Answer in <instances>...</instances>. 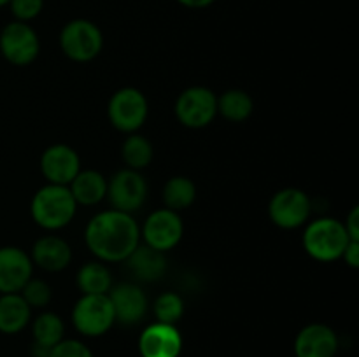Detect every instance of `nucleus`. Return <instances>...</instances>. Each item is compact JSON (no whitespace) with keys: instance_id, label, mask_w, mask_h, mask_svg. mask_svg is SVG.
Returning <instances> with one entry per match:
<instances>
[{"instance_id":"nucleus-33","label":"nucleus","mask_w":359,"mask_h":357,"mask_svg":"<svg viewBox=\"0 0 359 357\" xmlns=\"http://www.w3.org/2000/svg\"><path fill=\"white\" fill-rule=\"evenodd\" d=\"M9 2H11V0H0V7L6 6V4H9Z\"/></svg>"},{"instance_id":"nucleus-24","label":"nucleus","mask_w":359,"mask_h":357,"mask_svg":"<svg viewBox=\"0 0 359 357\" xmlns=\"http://www.w3.org/2000/svg\"><path fill=\"white\" fill-rule=\"evenodd\" d=\"M153 144L139 133H130L121 146V156L126 163V168L137 172L149 167V163L153 161Z\"/></svg>"},{"instance_id":"nucleus-14","label":"nucleus","mask_w":359,"mask_h":357,"mask_svg":"<svg viewBox=\"0 0 359 357\" xmlns=\"http://www.w3.org/2000/svg\"><path fill=\"white\" fill-rule=\"evenodd\" d=\"M112 303L116 322L123 326L139 324L147 314V296L135 284H119L107 293Z\"/></svg>"},{"instance_id":"nucleus-17","label":"nucleus","mask_w":359,"mask_h":357,"mask_svg":"<svg viewBox=\"0 0 359 357\" xmlns=\"http://www.w3.org/2000/svg\"><path fill=\"white\" fill-rule=\"evenodd\" d=\"M30 259L34 265L46 272H62L72 261V248L63 238L48 234L35 241Z\"/></svg>"},{"instance_id":"nucleus-27","label":"nucleus","mask_w":359,"mask_h":357,"mask_svg":"<svg viewBox=\"0 0 359 357\" xmlns=\"http://www.w3.org/2000/svg\"><path fill=\"white\" fill-rule=\"evenodd\" d=\"M20 294L23 296V300L27 301L30 308H44L48 307L49 301H51L53 289L46 280L34 279V276H32V279L25 284V287L21 289Z\"/></svg>"},{"instance_id":"nucleus-22","label":"nucleus","mask_w":359,"mask_h":357,"mask_svg":"<svg viewBox=\"0 0 359 357\" xmlns=\"http://www.w3.org/2000/svg\"><path fill=\"white\" fill-rule=\"evenodd\" d=\"M77 287L83 294H107L112 287L111 272L100 261L86 262L77 272Z\"/></svg>"},{"instance_id":"nucleus-26","label":"nucleus","mask_w":359,"mask_h":357,"mask_svg":"<svg viewBox=\"0 0 359 357\" xmlns=\"http://www.w3.org/2000/svg\"><path fill=\"white\" fill-rule=\"evenodd\" d=\"M153 310L156 322L175 326V322L181 321L184 315V301L177 293H163L156 298Z\"/></svg>"},{"instance_id":"nucleus-23","label":"nucleus","mask_w":359,"mask_h":357,"mask_svg":"<svg viewBox=\"0 0 359 357\" xmlns=\"http://www.w3.org/2000/svg\"><path fill=\"white\" fill-rule=\"evenodd\" d=\"M252 98L242 90H228L217 98V112L231 122H242L252 114Z\"/></svg>"},{"instance_id":"nucleus-25","label":"nucleus","mask_w":359,"mask_h":357,"mask_svg":"<svg viewBox=\"0 0 359 357\" xmlns=\"http://www.w3.org/2000/svg\"><path fill=\"white\" fill-rule=\"evenodd\" d=\"M63 332H65V326H63L62 317L53 314V312L41 314L34 321V326H32L34 343L48 346V349H53V346L62 342Z\"/></svg>"},{"instance_id":"nucleus-8","label":"nucleus","mask_w":359,"mask_h":357,"mask_svg":"<svg viewBox=\"0 0 359 357\" xmlns=\"http://www.w3.org/2000/svg\"><path fill=\"white\" fill-rule=\"evenodd\" d=\"M269 216L276 226L283 230H297L304 226L311 216V198L302 189H280L270 200Z\"/></svg>"},{"instance_id":"nucleus-15","label":"nucleus","mask_w":359,"mask_h":357,"mask_svg":"<svg viewBox=\"0 0 359 357\" xmlns=\"http://www.w3.org/2000/svg\"><path fill=\"white\" fill-rule=\"evenodd\" d=\"M181 350L182 336L174 324L154 322L144 329L139 338L142 357H179Z\"/></svg>"},{"instance_id":"nucleus-18","label":"nucleus","mask_w":359,"mask_h":357,"mask_svg":"<svg viewBox=\"0 0 359 357\" xmlns=\"http://www.w3.org/2000/svg\"><path fill=\"white\" fill-rule=\"evenodd\" d=\"M128 270L142 282H156L167 272L165 252L156 251L149 245H137L135 251L126 259Z\"/></svg>"},{"instance_id":"nucleus-10","label":"nucleus","mask_w":359,"mask_h":357,"mask_svg":"<svg viewBox=\"0 0 359 357\" xmlns=\"http://www.w3.org/2000/svg\"><path fill=\"white\" fill-rule=\"evenodd\" d=\"M182 234H184V224L181 216L170 209L154 210L140 230V238H144L146 245L160 252L174 248L181 241Z\"/></svg>"},{"instance_id":"nucleus-28","label":"nucleus","mask_w":359,"mask_h":357,"mask_svg":"<svg viewBox=\"0 0 359 357\" xmlns=\"http://www.w3.org/2000/svg\"><path fill=\"white\" fill-rule=\"evenodd\" d=\"M49 357H93L91 350L77 340H62L51 349Z\"/></svg>"},{"instance_id":"nucleus-9","label":"nucleus","mask_w":359,"mask_h":357,"mask_svg":"<svg viewBox=\"0 0 359 357\" xmlns=\"http://www.w3.org/2000/svg\"><path fill=\"white\" fill-rule=\"evenodd\" d=\"M41 42L30 24L13 21L6 24L0 34V52L9 63L16 66L30 65L39 56Z\"/></svg>"},{"instance_id":"nucleus-29","label":"nucleus","mask_w":359,"mask_h":357,"mask_svg":"<svg viewBox=\"0 0 359 357\" xmlns=\"http://www.w3.org/2000/svg\"><path fill=\"white\" fill-rule=\"evenodd\" d=\"M9 4L16 20L27 23V21L34 20L41 14L44 2L42 0H11Z\"/></svg>"},{"instance_id":"nucleus-12","label":"nucleus","mask_w":359,"mask_h":357,"mask_svg":"<svg viewBox=\"0 0 359 357\" xmlns=\"http://www.w3.org/2000/svg\"><path fill=\"white\" fill-rule=\"evenodd\" d=\"M41 172L49 184L69 186L81 172L79 154L65 144L49 146L41 156Z\"/></svg>"},{"instance_id":"nucleus-1","label":"nucleus","mask_w":359,"mask_h":357,"mask_svg":"<svg viewBox=\"0 0 359 357\" xmlns=\"http://www.w3.org/2000/svg\"><path fill=\"white\" fill-rule=\"evenodd\" d=\"M84 241L98 261H126L140 244V227L132 214L116 209L104 210L88 223Z\"/></svg>"},{"instance_id":"nucleus-3","label":"nucleus","mask_w":359,"mask_h":357,"mask_svg":"<svg viewBox=\"0 0 359 357\" xmlns=\"http://www.w3.org/2000/svg\"><path fill=\"white\" fill-rule=\"evenodd\" d=\"M351 241L342 220L333 217L316 219L305 227L304 247L312 259L332 262L342 258L347 244Z\"/></svg>"},{"instance_id":"nucleus-21","label":"nucleus","mask_w":359,"mask_h":357,"mask_svg":"<svg viewBox=\"0 0 359 357\" xmlns=\"http://www.w3.org/2000/svg\"><path fill=\"white\" fill-rule=\"evenodd\" d=\"M196 198V186L191 178L184 175H175L168 178L163 186V203L165 209H170L174 212L188 209L193 205Z\"/></svg>"},{"instance_id":"nucleus-30","label":"nucleus","mask_w":359,"mask_h":357,"mask_svg":"<svg viewBox=\"0 0 359 357\" xmlns=\"http://www.w3.org/2000/svg\"><path fill=\"white\" fill-rule=\"evenodd\" d=\"M344 226H346V231L347 234H349L351 240L359 241V206H354V209L351 210Z\"/></svg>"},{"instance_id":"nucleus-4","label":"nucleus","mask_w":359,"mask_h":357,"mask_svg":"<svg viewBox=\"0 0 359 357\" xmlns=\"http://www.w3.org/2000/svg\"><path fill=\"white\" fill-rule=\"evenodd\" d=\"M60 48L72 62L86 63L97 58L104 48L100 28L88 20H74L60 34Z\"/></svg>"},{"instance_id":"nucleus-13","label":"nucleus","mask_w":359,"mask_h":357,"mask_svg":"<svg viewBox=\"0 0 359 357\" xmlns=\"http://www.w3.org/2000/svg\"><path fill=\"white\" fill-rule=\"evenodd\" d=\"M34 262L20 247H0V294L21 293L32 279Z\"/></svg>"},{"instance_id":"nucleus-20","label":"nucleus","mask_w":359,"mask_h":357,"mask_svg":"<svg viewBox=\"0 0 359 357\" xmlns=\"http://www.w3.org/2000/svg\"><path fill=\"white\" fill-rule=\"evenodd\" d=\"M32 317V308L20 293L0 294V332L16 335L27 328Z\"/></svg>"},{"instance_id":"nucleus-11","label":"nucleus","mask_w":359,"mask_h":357,"mask_svg":"<svg viewBox=\"0 0 359 357\" xmlns=\"http://www.w3.org/2000/svg\"><path fill=\"white\" fill-rule=\"evenodd\" d=\"M107 196L112 209L132 214L144 205L147 198V182L142 174L132 168H125L114 174L107 182Z\"/></svg>"},{"instance_id":"nucleus-19","label":"nucleus","mask_w":359,"mask_h":357,"mask_svg":"<svg viewBox=\"0 0 359 357\" xmlns=\"http://www.w3.org/2000/svg\"><path fill=\"white\" fill-rule=\"evenodd\" d=\"M69 189L77 205L91 206L107 196V181L97 170H81L69 184Z\"/></svg>"},{"instance_id":"nucleus-32","label":"nucleus","mask_w":359,"mask_h":357,"mask_svg":"<svg viewBox=\"0 0 359 357\" xmlns=\"http://www.w3.org/2000/svg\"><path fill=\"white\" fill-rule=\"evenodd\" d=\"M177 2L184 7H191V9H202V7L210 6L214 0H177Z\"/></svg>"},{"instance_id":"nucleus-7","label":"nucleus","mask_w":359,"mask_h":357,"mask_svg":"<svg viewBox=\"0 0 359 357\" xmlns=\"http://www.w3.org/2000/svg\"><path fill=\"white\" fill-rule=\"evenodd\" d=\"M175 115L186 128H205L217 115V97L205 86H191L179 94Z\"/></svg>"},{"instance_id":"nucleus-2","label":"nucleus","mask_w":359,"mask_h":357,"mask_svg":"<svg viewBox=\"0 0 359 357\" xmlns=\"http://www.w3.org/2000/svg\"><path fill=\"white\" fill-rule=\"evenodd\" d=\"M77 203L69 186L48 184L39 189L30 203V214L35 224L49 231L65 227L74 219Z\"/></svg>"},{"instance_id":"nucleus-5","label":"nucleus","mask_w":359,"mask_h":357,"mask_svg":"<svg viewBox=\"0 0 359 357\" xmlns=\"http://www.w3.org/2000/svg\"><path fill=\"white\" fill-rule=\"evenodd\" d=\"M74 328L84 336H102L116 322L107 294H83L72 310Z\"/></svg>"},{"instance_id":"nucleus-31","label":"nucleus","mask_w":359,"mask_h":357,"mask_svg":"<svg viewBox=\"0 0 359 357\" xmlns=\"http://www.w3.org/2000/svg\"><path fill=\"white\" fill-rule=\"evenodd\" d=\"M342 259L351 266V268H358L359 266V241L358 240H351L347 244L346 251H344Z\"/></svg>"},{"instance_id":"nucleus-16","label":"nucleus","mask_w":359,"mask_h":357,"mask_svg":"<svg viewBox=\"0 0 359 357\" xmlns=\"http://www.w3.org/2000/svg\"><path fill=\"white\" fill-rule=\"evenodd\" d=\"M339 350L337 332L326 324H309L294 340L297 357H335Z\"/></svg>"},{"instance_id":"nucleus-6","label":"nucleus","mask_w":359,"mask_h":357,"mask_svg":"<svg viewBox=\"0 0 359 357\" xmlns=\"http://www.w3.org/2000/svg\"><path fill=\"white\" fill-rule=\"evenodd\" d=\"M149 105L142 91L137 88H121L111 97L107 105V114L112 126L123 133H137V130L146 122Z\"/></svg>"}]
</instances>
